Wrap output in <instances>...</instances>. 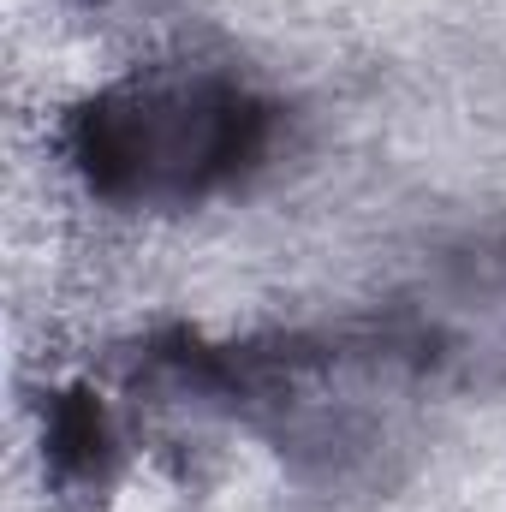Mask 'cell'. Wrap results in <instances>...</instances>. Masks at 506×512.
Listing matches in <instances>:
<instances>
[{"instance_id": "6da1fadb", "label": "cell", "mask_w": 506, "mask_h": 512, "mask_svg": "<svg viewBox=\"0 0 506 512\" xmlns=\"http://www.w3.org/2000/svg\"><path fill=\"white\" fill-rule=\"evenodd\" d=\"M274 137L268 102L233 78L173 72L96 90L66 120L72 173L102 203L179 209L239 185Z\"/></svg>"}, {"instance_id": "7a4b0ae2", "label": "cell", "mask_w": 506, "mask_h": 512, "mask_svg": "<svg viewBox=\"0 0 506 512\" xmlns=\"http://www.w3.org/2000/svg\"><path fill=\"white\" fill-rule=\"evenodd\" d=\"M42 447H48V471L66 477V483H84L108 465V417L96 405V393L72 387V393H54L48 399V417H42Z\"/></svg>"}]
</instances>
